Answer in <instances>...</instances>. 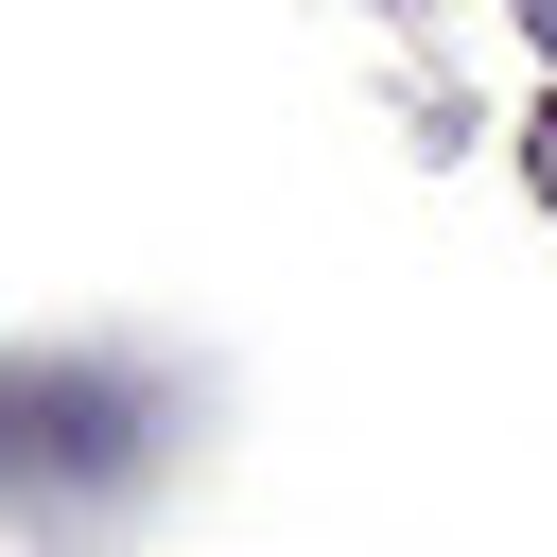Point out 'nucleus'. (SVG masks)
<instances>
[{
  "mask_svg": "<svg viewBox=\"0 0 557 557\" xmlns=\"http://www.w3.org/2000/svg\"><path fill=\"white\" fill-rule=\"evenodd\" d=\"M522 35H540V52H557V0H522Z\"/></svg>",
  "mask_w": 557,
  "mask_h": 557,
  "instance_id": "obj_2",
  "label": "nucleus"
},
{
  "mask_svg": "<svg viewBox=\"0 0 557 557\" xmlns=\"http://www.w3.org/2000/svg\"><path fill=\"white\" fill-rule=\"evenodd\" d=\"M522 174H540V209H557V104H540V122H522Z\"/></svg>",
  "mask_w": 557,
  "mask_h": 557,
  "instance_id": "obj_1",
  "label": "nucleus"
}]
</instances>
